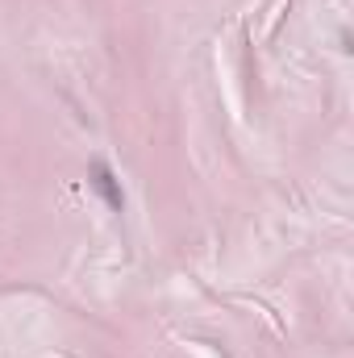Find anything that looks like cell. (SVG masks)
Instances as JSON below:
<instances>
[{
    "label": "cell",
    "mask_w": 354,
    "mask_h": 358,
    "mask_svg": "<svg viewBox=\"0 0 354 358\" xmlns=\"http://www.w3.org/2000/svg\"><path fill=\"white\" fill-rule=\"evenodd\" d=\"M88 183L104 196V204L113 208V213H121L125 208V192H121V183H117V176H113V167L104 163V159H92V167H88Z\"/></svg>",
    "instance_id": "1"
}]
</instances>
